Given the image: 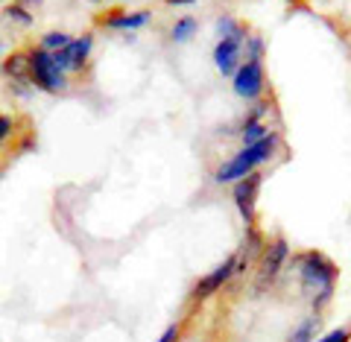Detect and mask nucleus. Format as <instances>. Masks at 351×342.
<instances>
[{
  "mask_svg": "<svg viewBox=\"0 0 351 342\" xmlns=\"http://www.w3.org/2000/svg\"><path fill=\"white\" fill-rule=\"evenodd\" d=\"M15 132H18V120L12 114H0V147L12 141Z\"/></svg>",
  "mask_w": 351,
  "mask_h": 342,
  "instance_id": "obj_18",
  "label": "nucleus"
},
{
  "mask_svg": "<svg viewBox=\"0 0 351 342\" xmlns=\"http://www.w3.org/2000/svg\"><path fill=\"white\" fill-rule=\"evenodd\" d=\"M91 47H94V32H85V36H80V38H71L68 47L59 50V53H53V56H56V64L64 73H80L88 64Z\"/></svg>",
  "mask_w": 351,
  "mask_h": 342,
  "instance_id": "obj_7",
  "label": "nucleus"
},
{
  "mask_svg": "<svg viewBox=\"0 0 351 342\" xmlns=\"http://www.w3.org/2000/svg\"><path fill=\"white\" fill-rule=\"evenodd\" d=\"M234 275H237V255L226 258L217 269H211L208 275H202V278L196 281V286H193L191 299H193V302H205V299H211V295L223 290V286H226L228 281H232Z\"/></svg>",
  "mask_w": 351,
  "mask_h": 342,
  "instance_id": "obj_6",
  "label": "nucleus"
},
{
  "mask_svg": "<svg viewBox=\"0 0 351 342\" xmlns=\"http://www.w3.org/2000/svg\"><path fill=\"white\" fill-rule=\"evenodd\" d=\"M319 328H322V319H319V313L304 316L302 322L290 330L287 342H316V334H319Z\"/></svg>",
  "mask_w": 351,
  "mask_h": 342,
  "instance_id": "obj_12",
  "label": "nucleus"
},
{
  "mask_svg": "<svg viewBox=\"0 0 351 342\" xmlns=\"http://www.w3.org/2000/svg\"><path fill=\"white\" fill-rule=\"evenodd\" d=\"M179 334H182V328H179V325H170V328L158 337V342H179Z\"/></svg>",
  "mask_w": 351,
  "mask_h": 342,
  "instance_id": "obj_20",
  "label": "nucleus"
},
{
  "mask_svg": "<svg viewBox=\"0 0 351 342\" xmlns=\"http://www.w3.org/2000/svg\"><path fill=\"white\" fill-rule=\"evenodd\" d=\"M243 38H246V32L243 36H226V38L217 41L214 64L223 76H234V71L243 64Z\"/></svg>",
  "mask_w": 351,
  "mask_h": 342,
  "instance_id": "obj_9",
  "label": "nucleus"
},
{
  "mask_svg": "<svg viewBox=\"0 0 351 342\" xmlns=\"http://www.w3.org/2000/svg\"><path fill=\"white\" fill-rule=\"evenodd\" d=\"M196 29H199V21L193 15H184V18H176V24L170 27V41L176 44H184L196 36Z\"/></svg>",
  "mask_w": 351,
  "mask_h": 342,
  "instance_id": "obj_14",
  "label": "nucleus"
},
{
  "mask_svg": "<svg viewBox=\"0 0 351 342\" xmlns=\"http://www.w3.org/2000/svg\"><path fill=\"white\" fill-rule=\"evenodd\" d=\"M29 73H32V85L41 88V91H47V94L68 91V73L56 64V56L44 47L29 50Z\"/></svg>",
  "mask_w": 351,
  "mask_h": 342,
  "instance_id": "obj_3",
  "label": "nucleus"
},
{
  "mask_svg": "<svg viewBox=\"0 0 351 342\" xmlns=\"http://www.w3.org/2000/svg\"><path fill=\"white\" fill-rule=\"evenodd\" d=\"M0 18H3L6 27H18V29H29L32 27V12L18 3H9L3 6V12H0Z\"/></svg>",
  "mask_w": 351,
  "mask_h": 342,
  "instance_id": "obj_13",
  "label": "nucleus"
},
{
  "mask_svg": "<svg viewBox=\"0 0 351 342\" xmlns=\"http://www.w3.org/2000/svg\"><path fill=\"white\" fill-rule=\"evenodd\" d=\"M152 12L149 9H138V12H106L100 18V24L108 29H141L149 24Z\"/></svg>",
  "mask_w": 351,
  "mask_h": 342,
  "instance_id": "obj_11",
  "label": "nucleus"
},
{
  "mask_svg": "<svg viewBox=\"0 0 351 342\" xmlns=\"http://www.w3.org/2000/svg\"><path fill=\"white\" fill-rule=\"evenodd\" d=\"M0 73H3V68H0Z\"/></svg>",
  "mask_w": 351,
  "mask_h": 342,
  "instance_id": "obj_23",
  "label": "nucleus"
},
{
  "mask_svg": "<svg viewBox=\"0 0 351 342\" xmlns=\"http://www.w3.org/2000/svg\"><path fill=\"white\" fill-rule=\"evenodd\" d=\"M290 263V246L284 237H272L267 240L261 258H258V267H255V284L258 290H267L281 278V269Z\"/></svg>",
  "mask_w": 351,
  "mask_h": 342,
  "instance_id": "obj_4",
  "label": "nucleus"
},
{
  "mask_svg": "<svg viewBox=\"0 0 351 342\" xmlns=\"http://www.w3.org/2000/svg\"><path fill=\"white\" fill-rule=\"evenodd\" d=\"M261 184H263V175L261 173H249L246 179H240L234 184V205H237L240 217H243L246 228L255 225V202H258Z\"/></svg>",
  "mask_w": 351,
  "mask_h": 342,
  "instance_id": "obj_8",
  "label": "nucleus"
},
{
  "mask_svg": "<svg viewBox=\"0 0 351 342\" xmlns=\"http://www.w3.org/2000/svg\"><path fill=\"white\" fill-rule=\"evenodd\" d=\"M167 6H191V3H196V0H164Z\"/></svg>",
  "mask_w": 351,
  "mask_h": 342,
  "instance_id": "obj_22",
  "label": "nucleus"
},
{
  "mask_svg": "<svg viewBox=\"0 0 351 342\" xmlns=\"http://www.w3.org/2000/svg\"><path fill=\"white\" fill-rule=\"evenodd\" d=\"M12 3H18V6H24V9H32V6H36V9H38V6L44 3V0H12Z\"/></svg>",
  "mask_w": 351,
  "mask_h": 342,
  "instance_id": "obj_21",
  "label": "nucleus"
},
{
  "mask_svg": "<svg viewBox=\"0 0 351 342\" xmlns=\"http://www.w3.org/2000/svg\"><path fill=\"white\" fill-rule=\"evenodd\" d=\"M71 38L73 36H68V32H62V29H53V32H44L41 36V41H38V47H44L47 53H59V50H64L71 44Z\"/></svg>",
  "mask_w": 351,
  "mask_h": 342,
  "instance_id": "obj_15",
  "label": "nucleus"
},
{
  "mask_svg": "<svg viewBox=\"0 0 351 342\" xmlns=\"http://www.w3.org/2000/svg\"><path fill=\"white\" fill-rule=\"evenodd\" d=\"M243 56L246 59H261L263 56V38L255 36V32H246L243 38Z\"/></svg>",
  "mask_w": 351,
  "mask_h": 342,
  "instance_id": "obj_17",
  "label": "nucleus"
},
{
  "mask_svg": "<svg viewBox=\"0 0 351 342\" xmlns=\"http://www.w3.org/2000/svg\"><path fill=\"white\" fill-rule=\"evenodd\" d=\"M0 68H3V76H6L9 85H12L21 97H27V94H29V91H27V88L32 85V73H29V50H15V53H9V56L0 62Z\"/></svg>",
  "mask_w": 351,
  "mask_h": 342,
  "instance_id": "obj_10",
  "label": "nucleus"
},
{
  "mask_svg": "<svg viewBox=\"0 0 351 342\" xmlns=\"http://www.w3.org/2000/svg\"><path fill=\"white\" fill-rule=\"evenodd\" d=\"M290 267L295 275V284H299L302 299L307 302L313 313H322L328 304H331L334 286H337V263L322 255V252H299V255L290 258Z\"/></svg>",
  "mask_w": 351,
  "mask_h": 342,
  "instance_id": "obj_1",
  "label": "nucleus"
},
{
  "mask_svg": "<svg viewBox=\"0 0 351 342\" xmlns=\"http://www.w3.org/2000/svg\"><path fill=\"white\" fill-rule=\"evenodd\" d=\"M232 88L240 100L246 103H258L263 91H267V73H263L261 59H246L232 76Z\"/></svg>",
  "mask_w": 351,
  "mask_h": 342,
  "instance_id": "obj_5",
  "label": "nucleus"
},
{
  "mask_svg": "<svg viewBox=\"0 0 351 342\" xmlns=\"http://www.w3.org/2000/svg\"><path fill=\"white\" fill-rule=\"evenodd\" d=\"M348 339H351V330H346V328H337V330H331V334L319 337L316 342H348Z\"/></svg>",
  "mask_w": 351,
  "mask_h": 342,
  "instance_id": "obj_19",
  "label": "nucleus"
},
{
  "mask_svg": "<svg viewBox=\"0 0 351 342\" xmlns=\"http://www.w3.org/2000/svg\"><path fill=\"white\" fill-rule=\"evenodd\" d=\"M217 32H219V38H226V36H243V32H249V29H246L243 24H237L232 15H219Z\"/></svg>",
  "mask_w": 351,
  "mask_h": 342,
  "instance_id": "obj_16",
  "label": "nucleus"
},
{
  "mask_svg": "<svg viewBox=\"0 0 351 342\" xmlns=\"http://www.w3.org/2000/svg\"><path fill=\"white\" fill-rule=\"evenodd\" d=\"M278 149H281V135H278V132H269L263 141L252 143V147H243L237 156H232L226 164H219L217 173H214V182L217 184H228V182L246 179L249 173H258L261 164H267V161L276 158Z\"/></svg>",
  "mask_w": 351,
  "mask_h": 342,
  "instance_id": "obj_2",
  "label": "nucleus"
}]
</instances>
